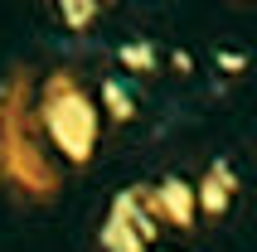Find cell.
Masks as SVG:
<instances>
[{"instance_id":"6da1fadb","label":"cell","mask_w":257,"mask_h":252,"mask_svg":"<svg viewBox=\"0 0 257 252\" xmlns=\"http://www.w3.org/2000/svg\"><path fill=\"white\" fill-rule=\"evenodd\" d=\"M156 213L165 223H175V228L199 223V189L189 180H180V175H165V180L156 184Z\"/></svg>"},{"instance_id":"30bf717a","label":"cell","mask_w":257,"mask_h":252,"mask_svg":"<svg viewBox=\"0 0 257 252\" xmlns=\"http://www.w3.org/2000/svg\"><path fill=\"white\" fill-rule=\"evenodd\" d=\"M146 252H151V247H146Z\"/></svg>"},{"instance_id":"5b68a950","label":"cell","mask_w":257,"mask_h":252,"mask_svg":"<svg viewBox=\"0 0 257 252\" xmlns=\"http://www.w3.org/2000/svg\"><path fill=\"white\" fill-rule=\"evenodd\" d=\"M102 102H107L112 121H131V116H136V97H131V87L116 83V78H107V83H102Z\"/></svg>"},{"instance_id":"ba28073f","label":"cell","mask_w":257,"mask_h":252,"mask_svg":"<svg viewBox=\"0 0 257 252\" xmlns=\"http://www.w3.org/2000/svg\"><path fill=\"white\" fill-rule=\"evenodd\" d=\"M170 63H175L180 73H189V68H194V58H189V54H170Z\"/></svg>"},{"instance_id":"9c48e42d","label":"cell","mask_w":257,"mask_h":252,"mask_svg":"<svg viewBox=\"0 0 257 252\" xmlns=\"http://www.w3.org/2000/svg\"><path fill=\"white\" fill-rule=\"evenodd\" d=\"M102 5H112V0H102Z\"/></svg>"},{"instance_id":"7a4b0ae2","label":"cell","mask_w":257,"mask_h":252,"mask_svg":"<svg viewBox=\"0 0 257 252\" xmlns=\"http://www.w3.org/2000/svg\"><path fill=\"white\" fill-rule=\"evenodd\" d=\"M194 189H199V218H223L233 194H238V175H233V165L218 155V160H209V170H204V180L194 184Z\"/></svg>"},{"instance_id":"3957f363","label":"cell","mask_w":257,"mask_h":252,"mask_svg":"<svg viewBox=\"0 0 257 252\" xmlns=\"http://www.w3.org/2000/svg\"><path fill=\"white\" fill-rule=\"evenodd\" d=\"M102 252H146L151 242L141 238V228L131 223L121 209H107V218H102V233H97Z\"/></svg>"},{"instance_id":"277c9868","label":"cell","mask_w":257,"mask_h":252,"mask_svg":"<svg viewBox=\"0 0 257 252\" xmlns=\"http://www.w3.org/2000/svg\"><path fill=\"white\" fill-rule=\"evenodd\" d=\"M116 63L126 73H156L160 68V49L151 39H121L116 44Z\"/></svg>"},{"instance_id":"52a82bcc","label":"cell","mask_w":257,"mask_h":252,"mask_svg":"<svg viewBox=\"0 0 257 252\" xmlns=\"http://www.w3.org/2000/svg\"><path fill=\"white\" fill-rule=\"evenodd\" d=\"M218 73H228V78H238V73H247V54H238V49H218Z\"/></svg>"},{"instance_id":"8992f818","label":"cell","mask_w":257,"mask_h":252,"mask_svg":"<svg viewBox=\"0 0 257 252\" xmlns=\"http://www.w3.org/2000/svg\"><path fill=\"white\" fill-rule=\"evenodd\" d=\"M68 29H92V20L102 15V0H54Z\"/></svg>"}]
</instances>
